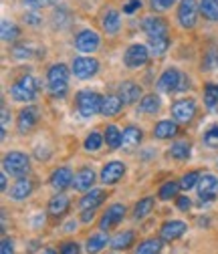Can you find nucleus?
I'll return each instance as SVG.
<instances>
[{
    "instance_id": "nucleus-1",
    "label": "nucleus",
    "mask_w": 218,
    "mask_h": 254,
    "mask_svg": "<svg viewBox=\"0 0 218 254\" xmlns=\"http://www.w3.org/2000/svg\"><path fill=\"white\" fill-rule=\"evenodd\" d=\"M47 85H49V93L55 99H63L67 91H69V69L63 63H57L53 65L47 73Z\"/></svg>"
},
{
    "instance_id": "nucleus-2",
    "label": "nucleus",
    "mask_w": 218,
    "mask_h": 254,
    "mask_svg": "<svg viewBox=\"0 0 218 254\" xmlns=\"http://www.w3.org/2000/svg\"><path fill=\"white\" fill-rule=\"evenodd\" d=\"M77 111L83 115V117H93L101 113V101L103 97L97 93V91H91V89H83L77 93Z\"/></svg>"
},
{
    "instance_id": "nucleus-3",
    "label": "nucleus",
    "mask_w": 218,
    "mask_h": 254,
    "mask_svg": "<svg viewBox=\"0 0 218 254\" xmlns=\"http://www.w3.org/2000/svg\"><path fill=\"white\" fill-rule=\"evenodd\" d=\"M2 168L6 174L10 176H16V178H24L30 170V160L28 155L22 153V151H10L4 155V162H2Z\"/></svg>"
},
{
    "instance_id": "nucleus-4",
    "label": "nucleus",
    "mask_w": 218,
    "mask_h": 254,
    "mask_svg": "<svg viewBox=\"0 0 218 254\" xmlns=\"http://www.w3.org/2000/svg\"><path fill=\"white\" fill-rule=\"evenodd\" d=\"M37 91H39V81L35 77H20L12 89H10V95H12V99L14 101H33L37 97Z\"/></svg>"
},
{
    "instance_id": "nucleus-5",
    "label": "nucleus",
    "mask_w": 218,
    "mask_h": 254,
    "mask_svg": "<svg viewBox=\"0 0 218 254\" xmlns=\"http://www.w3.org/2000/svg\"><path fill=\"white\" fill-rule=\"evenodd\" d=\"M198 20V4L196 0H180L178 6V22L182 28H194Z\"/></svg>"
},
{
    "instance_id": "nucleus-6",
    "label": "nucleus",
    "mask_w": 218,
    "mask_h": 254,
    "mask_svg": "<svg viewBox=\"0 0 218 254\" xmlns=\"http://www.w3.org/2000/svg\"><path fill=\"white\" fill-rule=\"evenodd\" d=\"M99 71V61L97 59H91V57H77L73 61V75L77 79H91Z\"/></svg>"
},
{
    "instance_id": "nucleus-7",
    "label": "nucleus",
    "mask_w": 218,
    "mask_h": 254,
    "mask_svg": "<svg viewBox=\"0 0 218 254\" xmlns=\"http://www.w3.org/2000/svg\"><path fill=\"white\" fill-rule=\"evenodd\" d=\"M147 59H149V49L144 45H132V47H128L126 55H123V63H126V67H130V69L144 67Z\"/></svg>"
},
{
    "instance_id": "nucleus-8",
    "label": "nucleus",
    "mask_w": 218,
    "mask_h": 254,
    "mask_svg": "<svg viewBox=\"0 0 218 254\" xmlns=\"http://www.w3.org/2000/svg\"><path fill=\"white\" fill-rule=\"evenodd\" d=\"M196 115V101L194 99H180L172 105V117L180 123H190Z\"/></svg>"
},
{
    "instance_id": "nucleus-9",
    "label": "nucleus",
    "mask_w": 218,
    "mask_h": 254,
    "mask_svg": "<svg viewBox=\"0 0 218 254\" xmlns=\"http://www.w3.org/2000/svg\"><path fill=\"white\" fill-rule=\"evenodd\" d=\"M99 43H101L99 35L95 33V30H89V28L81 30V33L75 37V47L81 53H95L99 49Z\"/></svg>"
},
{
    "instance_id": "nucleus-10",
    "label": "nucleus",
    "mask_w": 218,
    "mask_h": 254,
    "mask_svg": "<svg viewBox=\"0 0 218 254\" xmlns=\"http://www.w3.org/2000/svg\"><path fill=\"white\" fill-rule=\"evenodd\" d=\"M123 216H126V206L123 204H113L107 208V212L101 216L99 220V228L105 232V230H111L113 226H117L119 222L123 220Z\"/></svg>"
},
{
    "instance_id": "nucleus-11",
    "label": "nucleus",
    "mask_w": 218,
    "mask_h": 254,
    "mask_svg": "<svg viewBox=\"0 0 218 254\" xmlns=\"http://www.w3.org/2000/svg\"><path fill=\"white\" fill-rule=\"evenodd\" d=\"M144 33L149 37V39H162V37H168V24L164 18L160 16H147L144 22Z\"/></svg>"
},
{
    "instance_id": "nucleus-12",
    "label": "nucleus",
    "mask_w": 218,
    "mask_h": 254,
    "mask_svg": "<svg viewBox=\"0 0 218 254\" xmlns=\"http://www.w3.org/2000/svg\"><path fill=\"white\" fill-rule=\"evenodd\" d=\"M216 192H218V180L212 174L200 176V182H198V198L202 202H210V200L216 198Z\"/></svg>"
},
{
    "instance_id": "nucleus-13",
    "label": "nucleus",
    "mask_w": 218,
    "mask_h": 254,
    "mask_svg": "<svg viewBox=\"0 0 218 254\" xmlns=\"http://www.w3.org/2000/svg\"><path fill=\"white\" fill-rule=\"evenodd\" d=\"M182 83V73L178 69H166L158 81V89L162 93H178Z\"/></svg>"
},
{
    "instance_id": "nucleus-14",
    "label": "nucleus",
    "mask_w": 218,
    "mask_h": 254,
    "mask_svg": "<svg viewBox=\"0 0 218 254\" xmlns=\"http://www.w3.org/2000/svg\"><path fill=\"white\" fill-rule=\"evenodd\" d=\"M37 123H39V109H37L35 105H28V107H24V109L18 113L16 127H18V131H20V133L30 131Z\"/></svg>"
},
{
    "instance_id": "nucleus-15",
    "label": "nucleus",
    "mask_w": 218,
    "mask_h": 254,
    "mask_svg": "<svg viewBox=\"0 0 218 254\" xmlns=\"http://www.w3.org/2000/svg\"><path fill=\"white\" fill-rule=\"evenodd\" d=\"M123 174H126V166H123L121 162H109L101 170V182L105 186H113L123 178Z\"/></svg>"
},
{
    "instance_id": "nucleus-16",
    "label": "nucleus",
    "mask_w": 218,
    "mask_h": 254,
    "mask_svg": "<svg viewBox=\"0 0 218 254\" xmlns=\"http://www.w3.org/2000/svg\"><path fill=\"white\" fill-rule=\"evenodd\" d=\"M117 95L121 97L123 105H132V103L140 101V97H142V87H140L138 83H134V81H123V83L119 85Z\"/></svg>"
},
{
    "instance_id": "nucleus-17",
    "label": "nucleus",
    "mask_w": 218,
    "mask_h": 254,
    "mask_svg": "<svg viewBox=\"0 0 218 254\" xmlns=\"http://www.w3.org/2000/svg\"><path fill=\"white\" fill-rule=\"evenodd\" d=\"M186 228H188V226H186V222H182V220H170V222H166V224L162 226L160 236H162L164 242H174V240H178V238L184 236Z\"/></svg>"
},
{
    "instance_id": "nucleus-18",
    "label": "nucleus",
    "mask_w": 218,
    "mask_h": 254,
    "mask_svg": "<svg viewBox=\"0 0 218 254\" xmlns=\"http://www.w3.org/2000/svg\"><path fill=\"white\" fill-rule=\"evenodd\" d=\"M73 172L69 168H57L53 174H51V186L57 190V192H63V190H67L69 186H73Z\"/></svg>"
},
{
    "instance_id": "nucleus-19",
    "label": "nucleus",
    "mask_w": 218,
    "mask_h": 254,
    "mask_svg": "<svg viewBox=\"0 0 218 254\" xmlns=\"http://www.w3.org/2000/svg\"><path fill=\"white\" fill-rule=\"evenodd\" d=\"M93 184H95V172L91 168H83L75 174L73 186H75V190H79V192H89V190H93Z\"/></svg>"
},
{
    "instance_id": "nucleus-20",
    "label": "nucleus",
    "mask_w": 218,
    "mask_h": 254,
    "mask_svg": "<svg viewBox=\"0 0 218 254\" xmlns=\"http://www.w3.org/2000/svg\"><path fill=\"white\" fill-rule=\"evenodd\" d=\"M30 194H33V182H30L28 178H18L16 182H14V186L10 188V198L12 200H16V202H20V200H26Z\"/></svg>"
},
{
    "instance_id": "nucleus-21",
    "label": "nucleus",
    "mask_w": 218,
    "mask_h": 254,
    "mask_svg": "<svg viewBox=\"0 0 218 254\" xmlns=\"http://www.w3.org/2000/svg\"><path fill=\"white\" fill-rule=\"evenodd\" d=\"M105 202V192L103 190H89V192L81 198L79 208L81 210H97Z\"/></svg>"
},
{
    "instance_id": "nucleus-22",
    "label": "nucleus",
    "mask_w": 218,
    "mask_h": 254,
    "mask_svg": "<svg viewBox=\"0 0 218 254\" xmlns=\"http://www.w3.org/2000/svg\"><path fill=\"white\" fill-rule=\"evenodd\" d=\"M178 135V125L174 121H158L153 127V137H158V139H172Z\"/></svg>"
},
{
    "instance_id": "nucleus-23",
    "label": "nucleus",
    "mask_w": 218,
    "mask_h": 254,
    "mask_svg": "<svg viewBox=\"0 0 218 254\" xmlns=\"http://www.w3.org/2000/svg\"><path fill=\"white\" fill-rule=\"evenodd\" d=\"M123 107V101L119 95H105L101 101V115L105 117H115Z\"/></svg>"
},
{
    "instance_id": "nucleus-24",
    "label": "nucleus",
    "mask_w": 218,
    "mask_h": 254,
    "mask_svg": "<svg viewBox=\"0 0 218 254\" xmlns=\"http://www.w3.org/2000/svg\"><path fill=\"white\" fill-rule=\"evenodd\" d=\"M101 24H103V28H105L107 35H117V33H119V26H121V16H119V12L113 10V8L105 10Z\"/></svg>"
},
{
    "instance_id": "nucleus-25",
    "label": "nucleus",
    "mask_w": 218,
    "mask_h": 254,
    "mask_svg": "<svg viewBox=\"0 0 218 254\" xmlns=\"http://www.w3.org/2000/svg\"><path fill=\"white\" fill-rule=\"evenodd\" d=\"M142 137H144L142 129H138V127H134V125H130V127H126V131H123L121 147H126V149H134V147H138V145L142 143Z\"/></svg>"
},
{
    "instance_id": "nucleus-26",
    "label": "nucleus",
    "mask_w": 218,
    "mask_h": 254,
    "mask_svg": "<svg viewBox=\"0 0 218 254\" xmlns=\"http://www.w3.org/2000/svg\"><path fill=\"white\" fill-rule=\"evenodd\" d=\"M69 210V198L65 194H55L49 200V214L51 216H63Z\"/></svg>"
},
{
    "instance_id": "nucleus-27",
    "label": "nucleus",
    "mask_w": 218,
    "mask_h": 254,
    "mask_svg": "<svg viewBox=\"0 0 218 254\" xmlns=\"http://www.w3.org/2000/svg\"><path fill=\"white\" fill-rule=\"evenodd\" d=\"M134 240H136V234H134L132 230H126V232L115 234V236L109 240V246H111L113 250H126V248H130V246L134 244Z\"/></svg>"
},
{
    "instance_id": "nucleus-28",
    "label": "nucleus",
    "mask_w": 218,
    "mask_h": 254,
    "mask_svg": "<svg viewBox=\"0 0 218 254\" xmlns=\"http://www.w3.org/2000/svg\"><path fill=\"white\" fill-rule=\"evenodd\" d=\"M160 107H162V101H160L158 95H153V93L151 95H144L142 101H140V111L142 113H147V115L158 113Z\"/></svg>"
},
{
    "instance_id": "nucleus-29",
    "label": "nucleus",
    "mask_w": 218,
    "mask_h": 254,
    "mask_svg": "<svg viewBox=\"0 0 218 254\" xmlns=\"http://www.w3.org/2000/svg\"><path fill=\"white\" fill-rule=\"evenodd\" d=\"M103 137H105V143H107L109 149H119V147H121L123 133L119 131V127H117V125H107Z\"/></svg>"
},
{
    "instance_id": "nucleus-30",
    "label": "nucleus",
    "mask_w": 218,
    "mask_h": 254,
    "mask_svg": "<svg viewBox=\"0 0 218 254\" xmlns=\"http://www.w3.org/2000/svg\"><path fill=\"white\" fill-rule=\"evenodd\" d=\"M200 12L206 20L218 22V0H200Z\"/></svg>"
},
{
    "instance_id": "nucleus-31",
    "label": "nucleus",
    "mask_w": 218,
    "mask_h": 254,
    "mask_svg": "<svg viewBox=\"0 0 218 254\" xmlns=\"http://www.w3.org/2000/svg\"><path fill=\"white\" fill-rule=\"evenodd\" d=\"M180 188H182V184L180 182H166V184H162L160 186V190H158V198L160 200H172V198H176V194L180 192Z\"/></svg>"
},
{
    "instance_id": "nucleus-32",
    "label": "nucleus",
    "mask_w": 218,
    "mask_h": 254,
    "mask_svg": "<svg viewBox=\"0 0 218 254\" xmlns=\"http://www.w3.org/2000/svg\"><path fill=\"white\" fill-rule=\"evenodd\" d=\"M105 246H107V238H105L103 234H93V236L87 238L85 250H87V254H97V252H101Z\"/></svg>"
},
{
    "instance_id": "nucleus-33",
    "label": "nucleus",
    "mask_w": 218,
    "mask_h": 254,
    "mask_svg": "<svg viewBox=\"0 0 218 254\" xmlns=\"http://www.w3.org/2000/svg\"><path fill=\"white\" fill-rule=\"evenodd\" d=\"M190 143L188 141H178V143H174L172 147H170V157H174V160H188V157H190Z\"/></svg>"
},
{
    "instance_id": "nucleus-34",
    "label": "nucleus",
    "mask_w": 218,
    "mask_h": 254,
    "mask_svg": "<svg viewBox=\"0 0 218 254\" xmlns=\"http://www.w3.org/2000/svg\"><path fill=\"white\" fill-rule=\"evenodd\" d=\"M151 210H153V198H144V200H140V202L136 204V208H134V218H136V220H144V218H147V216L151 214Z\"/></svg>"
},
{
    "instance_id": "nucleus-35",
    "label": "nucleus",
    "mask_w": 218,
    "mask_h": 254,
    "mask_svg": "<svg viewBox=\"0 0 218 254\" xmlns=\"http://www.w3.org/2000/svg\"><path fill=\"white\" fill-rule=\"evenodd\" d=\"M162 252V240H155V238H149V240H144L136 254H160Z\"/></svg>"
},
{
    "instance_id": "nucleus-36",
    "label": "nucleus",
    "mask_w": 218,
    "mask_h": 254,
    "mask_svg": "<svg viewBox=\"0 0 218 254\" xmlns=\"http://www.w3.org/2000/svg\"><path fill=\"white\" fill-rule=\"evenodd\" d=\"M170 47V39L162 37V39H149V55L151 57H162Z\"/></svg>"
},
{
    "instance_id": "nucleus-37",
    "label": "nucleus",
    "mask_w": 218,
    "mask_h": 254,
    "mask_svg": "<svg viewBox=\"0 0 218 254\" xmlns=\"http://www.w3.org/2000/svg\"><path fill=\"white\" fill-rule=\"evenodd\" d=\"M103 141H105V137L101 135V133H97V131H91L89 135H87V139H85V149L87 151H99L101 147H103Z\"/></svg>"
},
{
    "instance_id": "nucleus-38",
    "label": "nucleus",
    "mask_w": 218,
    "mask_h": 254,
    "mask_svg": "<svg viewBox=\"0 0 218 254\" xmlns=\"http://www.w3.org/2000/svg\"><path fill=\"white\" fill-rule=\"evenodd\" d=\"M20 35V28L14 24V22H8V20H2V41L6 43H12L16 41Z\"/></svg>"
},
{
    "instance_id": "nucleus-39",
    "label": "nucleus",
    "mask_w": 218,
    "mask_h": 254,
    "mask_svg": "<svg viewBox=\"0 0 218 254\" xmlns=\"http://www.w3.org/2000/svg\"><path fill=\"white\" fill-rule=\"evenodd\" d=\"M204 103H206V107H210V109H214V107L218 105V85L208 83V85L204 87Z\"/></svg>"
},
{
    "instance_id": "nucleus-40",
    "label": "nucleus",
    "mask_w": 218,
    "mask_h": 254,
    "mask_svg": "<svg viewBox=\"0 0 218 254\" xmlns=\"http://www.w3.org/2000/svg\"><path fill=\"white\" fill-rule=\"evenodd\" d=\"M198 182H200V174H198V172H188V174L182 176V182H180V184H182L184 190H190V188H194Z\"/></svg>"
},
{
    "instance_id": "nucleus-41",
    "label": "nucleus",
    "mask_w": 218,
    "mask_h": 254,
    "mask_svg": "<svg viewBox=\"0 0 218 254\" xmlns=\"http://www.w3.org/2000/svg\"><path fill=\"white\" fill-rule=\"evenodd\" d=\"M204 143L208 147H218V125L210 127V129L204 133Z\"/></svg>"
},
{
    "instance_id": "nucleus-42",
    "label": "nucleus",
    "mask_w": 218,
    "mask_h": 254,
    "mask_svg": "<svg viewBox=\"0 0 218 254\" xmlns=\"http://www.w3.org/2000/svg\"><path fill=\"white\" fill-rule=\"evenodd\" d=\"M59 0H24V4L30 8H47V6H53Z\"/></svg>"
},
{
    "instance_id": "nucleus-43",
    "label": "nucleus",
    "mask_w": 218,
    "mask_h": 254,
    "mask_svg": "<svg viewBox=\"0 0 218 254\" xmlns=\"http://www.w3.org/2000/svg\"><path fill=\"white\" fill-rule=\"evenodd\" d=\"M0 254H14V242L12 238L4 236L2 242H0Z\"/></svg>"
},
{
    "instance_id": "nucleus-44",
    "label": "nucleus",
    "mask_w": 218,
    "mask_h": 254,
    "mask_svg": "<svg viewBox=\"0 0 218 254\" xmlns=\"http://www.w3.org/2000/svg\"><path fill=\"white\" fill-rule=\"evenodd\" d=\"M174 2L176 0H151V8L153 10H168V8H172Z\"/></svg>"
},
{
    "instance_id": "nucleus-45",
    "label": "nucleus",
    "mask_w": 218,
    "mask_h": 254,
    "mask_svg": "<svg viewBox=\"0 0 218 254\" xmlns=\"http://www.w3.org/2000/svg\"><path fill=\"white\" fill-rule=\"evenodd\" d=\"M61 254H79V244L77 242H65L61 246Z\"/></svg>"
},
{
    "instance_id": "nucleus-46",
    "label": "nucleus",
    "mask_w": 218,
    "mask_h": 254,
    "mask_svg": "<svg viewBox=\"0 0 218 254\" xmlns=\"http://www.w3.org/2000/svg\"><path fill=\"white\" fill-rule=\"evenodd\" d=\"M176 204H178V210H182V212H188V208L192 206V202H190L188 196H180Z\"/></svg>"
},
{
    "instance_id": "nucleus-47",
    "label": "nucleus",
    "mask_w": 218,
    "mask_h": 254,
    "mask_svg": "<svg viewBox=\"0 0 218 254\" xmlns=\"http://www.w3.org/2000/svg\"><path fill=\"white\" fill-rule=\"evenodd\" d=\"M140 6H142L140 0H130V2H128L126 6H123V12H126V14H134V12H136Z\"/></svg>"
},
{
    "instance_id": "nucleus-48",
    "label": "nucleus",
    "mask_w": 218,
    "mask_h": 254,
    "mask_svg": "<svg viewBox=\"0 0 218 254\" xmlns=\"http://www.w3.org/2000/svg\"><path fill=\"white\" fill-rule=\"evenodd\" d=\"M93 216H95V210H83V222H91L93 220Z\"/></svg>"
},
{
    "instance_id": "nucleus-49",
    "label": "nucleus",
    "mask_w": 218,
    "mask_h": 254,
    "mask_svg": "<svg viewBox=\"0 0 218 254\" xmlns=\"http://www.w3.org/2000/svg\"><path fill=\"white\" fill-rule=\"evenodd\" d=\"M75 228H77V220H69L65 224V232H73Z\"/></svg>"
},
{
    "instance_id": "nucleus-50",
    "label": "nucleus",
    "mask_w": 218,
    "mask_h": 254,
    "mask_svg": "<svg viewBox=\"0 0 218 254\" xmlns=\"http://www.w3.org/2000/svg\"><path fill=\"white\" fill-rule=\"evenodd\" d=\"M0 186H2V192H6V172L0 174Z\"/></svg>"
},
{
    "instance_id": "nucleus-51",
    "label": "nucleus",
    "mask_w": 218,
    "mask_h": 254,
    "mask_svg": "<svg viewBox=\"0 0 218 254\" xmlns=\"http://www.w3.org/2000/svg\"><path fill=\"white\" fill-rule=\"evenodd\" d=\"M41 254H57V250H55V248H45Z\"/></svg>"
},
{
    "instance_id": "nucleus-52",
    "label": "nucleus",
    "mask_w": 218,
    "mask_h": 254,
    "mask_svg": "<svg viewBox=\"0 0 218 254\" xmlns=\"http://www.w3.org/2000/svg\"><path fill=\"white\" fill-rule=\"evenodd\" d=\"M216 65H218V57H216Z\"/></svg>"
}]
</instances>
